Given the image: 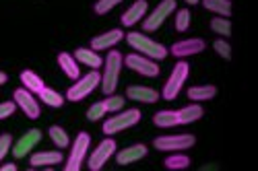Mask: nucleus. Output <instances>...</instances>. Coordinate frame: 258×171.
I'll use <instances>...</instances> for the list:
<instances>
[{
    "label": "nucleus",
    "mask_w": 258,
    "mask_h": 171,
    "mask_svg": "<svg viewBox=\"0 0 258 171\" xmlns=\"http://www.w3.org/2000/svg\"><path fill=\"white\" fill-rule=\"evenodd\" d=\"M190 21H192V15L188 9H180L176 13V29L178 31H186L190 27Z\"/></svg>",
    "instance_id": "nucleus-31"
},
{
    "label": "nucleus",
    "mask_w": 258,
    "mask_h": 171,
    "mask_svg": "<svg viewBox=\"0 0 258 171\" xmlns=\"http://www.w3.org/2000/svg\"><path fill=\"white\" fill-rule=\"evenodd\" d=\"M120 70H122V54L118 50H110L105 56V68H103L101 82H99L103 95L116 93L118 80H120Z\"/></svg>",
    "instance_id": "nucleus-2"
},
{
    "label": "nucleus",
    "mask_w": 258,
    "mask_h": 171,
    "mask_svg": "<svg viewBox=\"0 0 258 171\" xmlns=\"http://www.w3.org/2000/svg\"><path fill=\"white\" fill-rule=\"evenodd\" d=\"M165 169L169 171H180V169H188L190 167V157L184 151H174L165 161H163Z\"/></svg>",
    "instance_id": "nucleus-24"
},
{
    "label": "nucleus",
    "mask_w": 258,
    "mask_h": 171,
    "mask_svg": "<svg viewBox=\"0 0 258 171\" xmlns=\"http://www.w3.org/2000/svg\"><path fill=\"white\" fill-rule=\"evenodd\" d=\"M122 37H124L122 29H110V31H105V33H101V35L91 39V50H95V52H99V50H112L114 46L120 44Z\"/></svg>",
    "instance_id": "nucleus-15"
},
{
    "label": "nucleus",
    "mask_w": 258,
    "mask_h": 171,
    "mask_svg": "<svg viewBox=\"0 0 258 171\" xmlns=\"http://www.w3.org/2000/svg\"><path fill=\"white\" fill-rule=\"evenodd\" d=\"M0 171H17L15 163H7V165H0Z\"/></svg>",
    "instance_id": "nucleus-37"
},
{
    "label": "nucleus",
    "mask_w": 258,
    "mask_h": 171,
    "mask_svg": "<svg viewBox=\"0 0 258 171\" xmlns=\"http://www.w3.org/2000/svg\"><path fill=\"white\" fill-rule=\"evenodd\" d=\"M186 3H188V5H199L201 0H186Z\"/></svg>",
    "instance_id": "nucleus-40"
},
{
    "label": "nucleus",
    "mask_w": 258,
    "mask_h": 171,
    "mask_svg": "<svg viewBox=\"0 0 258 171\" xmlns=\"http://www.w3.org/2000/svg\"><path fill=\"white\" fill-rule=\"evenodd\" d=\"M197 138L192 134H167V136H157L153 140L157 151H167V153H174V151H186V148L195 146Z\"/></svg>",
    "instance_id": "nucleus-8"
},
{
    "label": "nucleus",
    "mask_w": 258,
    "mask_h": 171,
    "mask_svg": "<svg viewBox=\"0 0 258 171\" xmlns=\"http://www.w3.org/2000/svg\"><path fill=\"white\" fill-rule=\"evenodd\" d=\"M217 95V87L215 84H197V87H190L188 89V97L197 103H203V101H211Z\"/></svg>",
    "instance_id": "nucleus-21"
},
{
    "label": "nucleus",
    "mask_w": 258,
    "mask_h": 171,
    "mask_svg": "<svg viewBox=\"0 0 258 171\" xmlns=\"http://www.w3.org/2000/svg\"><path fill=\"white\" fill-rule=\"evenodd\" d=\"M213 48H215V52H217L223 60H231V46L227 44L225 39H215Z\"/></svg>",
    "instance_id": "nucleus-33"
},
{
    "label": "nucleus",
    "mask_w": 258,
    "mask_h": 171,
    "mask_svg": "<svg viewBox=\"0 0 258 171\" xmlns=\"http://www.w3.org/2000/svg\"><path fill=\"white\" fill-rule=\"evenodd\" d=\"M41 142V132L37 130V128H31V130H27L23 136H21L13 146H11V153L15 159H23L27 157L33 148Z\"/></svg>",
    "instance_id": "nucleus-12"
},
{
    "label": "nucleus",
    "mask_w": 258,
    "mask_h": 171,
    "mask_svg": "<svg viewBox=\"0 0 258 171\" xmlns=\"http://www.w3.org/2000/svg\"><path fill=\"white\" fill-rule=\"evenodd\" d=\"M62 161H64V157H62L60 151H41V153H33L31 159H29V163H31L33 169L58 165V163H62Z\"/></svg>",
    "instance_id": "nucleus-19"
},
{
    "label": "nucleus",
    "mask_w": 258,
    "mask_h": 171,
    "mask_svg": "<svg viewBox=\"0 0 258 171\" xmlns=\"http://www.w3.org/2000/svg\"><path fill=\"white\" fill-rule=\"evenodd\" d=\"M89 144H91V136L87 132H79L75 142H73V148H71V155L67 159V165H64V169L67 171H79L85 157H87L89 153Z\"/></svg>",
    "instance_id": "nucleus-6"
},
{
    "label": "nucleus",
    "mask_w": 258,
    "mask_h": 171,
    "mask_svg": "<svg viewBox=\"0 0 258 171\" xmlns=\"http://www.w3.org/2000/svg\"><path fill=\"white\" fill-rule=\"evenodd\" d=\"M122 62L126 64L131 70L143 74V76H149V78H153L159 74V66H157V62L151 60V58H147L143 54H128L126 58H122Z\"/></svg>",
    "instance_id": "nucleus-9"
},
{
    "label": "nucleus",
    "mask_w": 258,
    "mask_h": 171,
    "mask_svg": "<svg viewBox=\"0 0 258 171\" xmlns=\"http://www.w3.org/2000/svg\"><path fill=\"white\" fill-rule=\"evenodd\" d=\"M17 112V103L15 101H3L0 103V120H7L11 116H15Z\"/></svg>",
    "instance_id": "nucleus-35"
},
{
    "label": "nucleus",
    "mask_w": 258,
    "mask_h": 171,
    "mask_svg": "<svg viewBox=\"0 0 258 171\" xmlns=\"http://www.w3.org/2000/svg\"><path fill=\"white\" fill-rule=\"evenodd\" d=\"M124 101H126V99H122V95H114V93H112V95L105 97L103 103H105V110H107V112H114V114H116V112H122V110H124Z\"/></svg>",
    "instance_id": "nucleus-30"
},
{
    "label": "nucleus",
    "mask_w": 258,
    "mask_h": 171,
    "mask_svg": "<svg viewBox=\"0 0 258 171\" xmlns=\"http://www.w3.org/2000/svg\"><path fill=\"white\" fill-rule=\"evenodd\" d=\"M126 41H128V46H131L133 50H139V54L151 58V60H165L167 54H169L163 44H159V41L147 37L145 33H139V31L126 33Z\"/></svg>",
    "instance_id": "nucleus-1"
},
{
    "label": "nucleus",
    "mask_w": 258,
    "mask_h": 171,
    "mask_svg": "<svg viewBox=\"0 0 258 171\" xmlns=\"http://www.w3.org/2000/svg\"><path fill=\"white\" fill-rule=\"evenodd\" d=\"M50 138H52V142L58 146V148H67L69 144H71V136H69V132L64 130L62 126H50Z\"/></svg>",
    "instance_id": "nucleus-27"
},
{
    "label": "nucleus",
    "mask_w": 258,
    "mask_h": 171,
    "mask_svg": "<svg viewBox=\"0 0 258 171\" xmlns=\"http://www.w3.org/2000/svg\"><path fill=\"white\" fill-rule=\"evenodd\" d=\"M188 74H190V64L184 62V60H180L176 66H174V70H171V74H169V78H167V82H165V87H163V91H161V97H163L165 101H174V99L180 95V91H182V87H184Z\"/></svg>",
    "instance_id": "nucleus-4"
},
{
    "label": "nucleus",
    "mask_w": 258,
    "mask_h": 171,
    "mask_svg": "<svg viewBox=\"0 0 258 171\" xmlns=\"http://www.w3.org/2000/svg\"><path fill=\"white\" fill-rule=\"evenodd\" d=\"M75 60L79 64H85V66H89L91 70H97L99 66H103V58L95 52V50H89V48H77L75 50Z\"/></svg>",
    "instance_id": "nucleus-18"
},
{
    "label": "nucleus",
    "mask_w": 258,
    "mask_h": 171,
    "mask_svg": "<svg viewBox=\"0 0 258 171\" xmlns=\"http://www.w3.org/2000/svg\"><path fill=\"white\" fill-rule=\"evenodd\" d=\"M99 82H101L99 70H91L89 74L79 76L77 82H73V87L67 91V99L69 101H81V99H85L89 93H93L99 87Z\"/></svg>",
    "instance_id": "nucleus-5"
},
{
    "label": "nucleus",
    "mask_w": 258,
    "mask_h": 171,
    "mask_svg": "<svg viewBox=\"0 0 258 171\" xmlns=\"http://www.w3.org/2000/svg\"><path fill=\"white\" fill-rule=\"evenodd\" d=\"M105 103L103 101H97V103H93L91 108L87 110V120L89 122H97V120H101L103 116H105Z\"/></svg>",
    "instance_id": "nucleus-32"
},
{
    "label": "nucleus",
    "mask_w": 258,
    "mask_h": 171,
    "mask_svg": "<svg viewBox=\"0 0 258 171\" xmlns=\"http://www.w3.org/2000/svg\"><path fill=\"white\" fill-rule=\"evenodd\" d=\"M11 146H13V136L11 134L0 136V161L7 157V153H11Z\"/></svg>",
    "instance_id": "nucleus-36"
},
{
    "label": "nucleus",
    "mask_w": 258,
    "mask_h": 171,
    "mask_svg": "<svg viewBox=\"0 0 258 171\" xmlns=\"http://www.w3.org/2000/svg\"><path fill=\"white\" fill-rule=\"evenodd\" d=\"M147 9H149L147 0H137V3H133V7L126 9L122 13V17H120L122 27H135L143 17H147Z\"/></svg>",
    "instance_id": "nucleus-16"
},
{
    "label": "nucleus",
    "mask_w": 258,
    "mask_h": 171,
    "mask_svg": "<svg viewBox=\"0 0 258 171\" xmlns=\"http://www.w3.org/2000/svg\"><path fill=\"white\" fill-rule=\"evenodd\" d=\"M120 3H124V0H97L95 3V13L97 15H105V13H110L114 7H118Z\"/></svg>",
    "instance_id": "nucleus-34"
},
{
    "label": "nucleus",
    "mask_w": 258,
    "mask_h": 171,
    "mask_svg": "<svg viewBox=\"0 0 258 171\" xmlns=\"http://www.w3.org/2000/svg\"><path fill=\"white\" fill-rule=\"evenodd\" d=\"M174 11H176V0H161V3L155 7V11L149 17L143 19V29L147 33L157 31L165 23V19L171 17V13H174Z\"/></svg>",
    "instance_id": "nucleus-7"
},
{
    "label": "nucleus",
    "mask_w": 258,
    "mask_h": 171,
    "mask_svg": "<svg viewBox=\"0 0 258 171\" xmlns=\"http://www.w3.org/2000/svg\"><path fill=\"white\" fill-rule=\"evenodd\" d=\"M203 7L219 17H229L231 15V0H201Z\"/></svg>",
    "instance_id": "nucleus-25"
},
{
    "label": "nucleus",
    "mask_w": 258,
    "mask_h": 171,
    "mask_svg": "<svg viewBox=\"0 0 258 171\" xmlns=\"http://www.w3.org/2000/svg\"><path fill=\"white\" fill-rule=\"evenodd\" d=\"M37 95H39V99L44 101L46 105H50V108H62V105H64V97H62L60 93H56L54 89L44 87Z\"/></svg>",
    "instance_id": "nucleus-28"
},
{
    "label": "nucleus",
    "mask_w": 258,
    "mask_h": 171,
    "mask_svg": "<svg viewBox=\"0 0 258 171\" xmlns=\"http://www.w3.org/2000/svg\"><path fill=\"white\" fill-rule=\"evenodd\" d=\"M58 64H60V68L64 70V74H67L69 78L77 80V78L81 76L79 62L75 60V56H73V54H69V52H60V54H58Z\"/></svg>",
    "instance_id": "nucleus-20"
},
{
    "label": "nucleus",
    "mask_w": 258,
    "mask_h": 171,
    "mask_svg": "<svg viewBox=\"0 0 258 171\" xmlns=\"http://www.w3.org/2000/svg\"><path fill=\"white\" fill-rule=\"evenodd\" d=\"M205 39L201 37H188V39H182V41H176L174 46H171V56H176V58H188V56H195V54H201L205 50Z\"/></svg>",
    "instance_id": "nucleus-13"
},
{
    "label": "nucleus",
    "mask_w": 258,
    "mask_h": 171,
    "mask_svg": "<svg viewBox=\"0 0 258 171\" xmlns=\"http://www.w3.org/2000/svg\"><path fill=\"white\" fill-rule=\"evenodd\" d=\"M205 169H217V165H203V171Z\"/></svg>",
    "instance_id": "nucleus-39"
},
{
    "label": "nucleus",
    "mask_w": 258,
    "mask_h": 171,
    "mask_svg": "<svg viewBox=\"0 0 258 171\" xmlns=\"http://www.w3.org/2000/svg\"><path fill=\"white\" fill-rule=\"evenodd\" d=\"M116 153V140L114 138H103L97 148L89 155V169L91 171H99L107 161H110Z\"/></svg>",
    "instance_id": "nucleus-11"
},
{
    "label": "nucleus",
    "mask_w": 258,
    "mask_h": 171,
    "mask_svg": "<svg viewBox=\"0 0 258 171\" xmlns=\"http://www.w3.org/2000/svg\"><path fill=\"white\" fill-rule=\"evenodd\" d=\"M159 93L151 87H141V84H133V87L126 89V99L133 101H141V103H155L159 101Z\"/></svg>",
    "instance_id": "nucleus-17"
},
{
    "label": "nucleus",
    "mask_w": 258,
    "mask_h": 171,
    "mask_svg": "<svg viewBox=\"0 0 258 171\" xmlns=\"http://www.w3.org/2000/svg\"><path fill=\"white\" fill-rule=\"evenodd\" d=\"M176 114H178V124L184 126V124H192V122L201 120V118H203V108H201V103L195 101V103L186 105V108L178 110Z\"/></svg>",
    "instance_id": "nucleus-22"
},
{
    "label": "nucleus",
    "mask_w": 258,
    "mask_h": 171,
    "mask_svg": "<svg viewBox=\"0 0 258 171\" xmlns=\"http://www.w3.org/2000/svg\"><path fill=\"white\" fill-rule=\"evenodd\" d=\"M7 80H9V76H7V74H5L3 70H0V84H5Z\"/></svg>",
    "instance_id": "nucleus-38"
},
{
    "label": "nucleus",
    "mask_w": 258,
    "mask_h": 171,
    "mask_svg": "<svg viewBox=\"0 0 258 171\" xmlns=\"http://www.w3.org/2000/svg\"><path fill=\"white\" fill-rule=\"evenodd\" d=\"M147 153H149L147 144L139 142V144H133V146H128V148H122L120 153H114V155H116V163L118 165H131V163H137V161L145 159Z\"/></svg>",
    "instance_id": "nucleus-14"
},
{
    "label": "nucleus",
    "mask_w": 258,
    "mask_h": 171,
    "mask_svg": "<svg viewBox=\"0 0 258 171\" xmlns=\"http://www.w3.org/2000/svg\"><path fill=\"white\" fill-rule=\"evenodd\" d=\"M21 82H23V89L31 91L33 95H37L41 89L46 87L44 78H41L37 72H33V70H23V72H21Z\"/></svg>",
    "instance_id": "nucleus-23"
},
{
    "label": "nucleus",
    "mask_w": 258,
    "mask_h": 171,
    "mask_svg": "<svg viewBox=\"0 0 258 171\" xmlns=\"http://www.w3.org/2000/svg\"><path fill=\"white\" fill-rule=\"evenodd\" d=\"M153 124L157 128H174V126H180L178 124V114L174 110H161L153 116Z\"/></svg>",
    "instance_id": "nucleus-26"
},
{
    "label": "nucleus",
    "mask_w": 258,
    "mask_h": 171,
    "mask_svg": "<svg viewBox=\"0 0 258 171\" xmlns=\"http://www.w3.org/2000/svg\"><path fill=\"white\" fill-rule=\"evenodd\" d=\"M211 29H213L215 33H219L221 37L231 35V23H229L227 17H215V19L211 21Z\"/></svg>",
    "instance_id": "nucleus-29"
},
{
    "label": "nucleus",
    "mask_w": 258,
    "mask_h": 171,
    "mask_svg": "<svg viewBox=\"0 0 258 171\" xmlns=\"http://www.w3.org/2000/svg\"><path fill=\"white\" fill-rule=\"evenodd\" d=\"M141 116L143 114L139 110H135V108L133 110H122V114L116 112V116H110L103 122V134L105 136H114V134L126 130V128H133V126H137L141 122Z\"/></svg>",
    "instance_id": "nucleus-3"
},
{
    "label": "nucleus",
    "mask_w": 258,
    "mask_h": 171,
    "mask_svg": "<svg viewBox=\"0 0 258 171\" xmlns=\"http://www.w3.org/2000/svg\"><path fill=\"white\" fill-rule=\"evenodd\" d=\"M13 99H15V103H17V108L23 112L29 120H37L39 116H41V110H39V101L35 99V95L31 93V91H27V89H15V93H13Z\"/></svg>",
    "instance_id": "nucleus-10"
}]
</instances>
